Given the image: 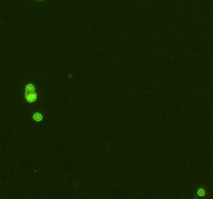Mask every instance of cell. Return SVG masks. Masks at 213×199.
I'll use <instances>...</instances> for the list:
<instances>
[{
    "mask_svg": "<svg viewBox=\"0 0 213 199\" xmlns=\"http://www.w3.org/2000/svg\"><path fill=\"white\" fill-rule=\"evenodd\" d=\"M38 98V93L36 91V87L32 83H28L25 86V100L28 103H34Z\"/></svg>",
    "mask_w": 213,
    "mask_h": 199,
    "instance_id": "1",
    "label": "cell"
},
{
    "mask_svg": "<svg viewBox=\"0 0 213 199\" xmlns=\"http://www.w3.org/2000/svg\"><path fill=\"white\" fill-rule=\"evenodd\" d=\"M32 118H33L36 122H41L42 119H43V115H42L41 113H39V112H36V113H33V115H32Z\"/></svg>",
    "mask_w": 213,
    "mask_h": 199,
    "instance_id": "2",
    "label": "cell"
},
{
    "mask_svg": "<svg viewBox=\"0 0 213 199\" xmlns=\"http://www.w3.org/2000/svg\"><path fill=\"white\" fill-rule=\"evenodd\" d=\"M197 194L199 195V196H201V197L205 196V190H204V189H202V188H201V189H199V190H197Z\"/></svg>",
    "mask_w": 213,
    "mask_h": 199,
    "instance_id": "3",
    "label": "cell"
},
{
    "mask_svg": "<svg viewBox=\"0 0 213 199\" xmlns=\"http://www.w3.org/2000/svg\"><path fill=\"white\" fill-rule=\"evenodd\" d=\"M39 1H44V0H39Z\"/></svg>",
    "mask_w": 213,
    "mask_h": 199,
    "instance_id": "4",
    "label": "cell"
}]
</instances>
